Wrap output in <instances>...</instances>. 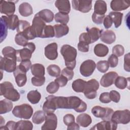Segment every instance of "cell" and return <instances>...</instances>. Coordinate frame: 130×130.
<instances>
[{
  "label": "cell",
  "instance_id": "obj_30",
  "mask_svg": "<svg viewBox=\"0 0 130 130\" xmlns=\"http://www.w3.org/2000/svg\"><path fill=\"white\" fill-rule=\"evenodd\" d=\"M13 108V103L10 100L4 99L0 101V114H5L10 112Z\"/></svg>",
  "mask_w": 130,
  "mask_h": 130
},
{
  "label": "cell",
  "instance_id": "obj_59",
  "mask_svg": "<svg viewBox=\"0 0 130 130\" xmlns=\"http://www.w3.org/2000/svg\"><path fill=\"white\" fill-rule=\"evenodd\" d=\"M78 49L80 51L87 52L89 51V45L84 42H79L78 44Z\"/></svg>",
  "mask_w": 130,
  "mask_h": 130
},
{
  "label": "cell",
  "instance_id": "obj_7",
  "mask_svg": "<svg viewBox=\"0 0 130 130\" xmlns=\"http://www.w3.org/2000/svg\"><path fill=\"white\" fill-rule=\"evenodd\" d=\"M99 88V83L95 79H92L86 82L83 91L85 96L88 99H93L97 95L96 91Z\"/></svg>",
  "mask_w": 130,
  "mask_h": 130
},
{
  "label": "cell",
  "instance_id": "obj_46",
  "mask_svg": "<svg viewBox=\"0 0 130 130\" xmlns=\"http://www.w3.org/2000/svg\"><path fill=\"white\" fill-rule=\"evenodd\" d=\"M30 26V25L29 22L25 20H21L19 21L18 26L16 28L17 31L18 33L22 32Z\"/></svg>",
  "mask_w": 130,
  "mask_h": 130
},
{
  "label": "cell",
  "instance_id": "obj_4",
  "mask_svg": "<svg viewBox=\"0 0 130 130\" xmlns=\"http://www.w3.org/2000/svg\"><path fill=\"white\" fill-rule=\"evenodd\" d=\"M12 114L16 117L28 119L33 114V109L27 104H23L15 106L12 110Z\"/></svg>",
  "mask_w": 130,
  "mask_h": 130
},
{
  "label": "cell",
  "instance_id": "obj_23",
  "mask_svg": "<svg viewBox=\"0 0 130 130\" xmlns=\"http://www.w3.org/2000/svg\"><path fill=\"white\" fill-rule=\"evenodd\" d=\"M53 27L55 32V37L57 38H61L67 35L69 31V27L66 24H57L54 25Z\"/></svg>",
  "mask_w": 130,
  "mask_h": 130
},
{
  "label": "cell",
  "instance_id": "obj_55",
  "mask_svg": "<svg viewBox=\"0 0 130 130\" xmlns=\"http://www.w3.org/2000/svg\"><path fill=\"white\" fill-rule=\"evenodd\" d=\"M68 79L62 75L57 77L54 80L59 85V87L65 86L68 83Z\"/></svg>",
  "mask_w": 130,
  "mask_h": 130
},
{
  "label": "cell",
  "instance_id": "obj_37",
  "mask_svg": "<svg viewBox=\"0 0 130 130\" xmlns=\"http://www.w3.org/2000/svg\"><path fill=\"white\" fill-rule=\"evenodd\" d=\"M46 113L44 111H37L35 112L32 117V121L33 123L39 124L45 120Z\"/></svg>",
  "mask_w": 130,
  "mask_h": 130
},
{
  "label": "cell",
  "instance_id": "obj_56",
  "mask_svg": "<svg viewBox=\"0 0 130 130\" xmlns=\"http://www.w3.org/2000/svg\"><path fill=\"white\" fill-rule=\"evenodd\" d=\"M99 100L101 102L105 104L111 102V100L109 96V93L108 92H105L101 93L99 97Z\"/></svg>",
  "mask_w": 130,
  "mask_h": 130
},
{
  "label": "cell",
  "instance_id": "obj_60",
  "mask_svg": "<svg viewBox=\"0 0 130 130\" xmlns=\"http://www.w3.org/2000/svg\"><path fill=\"white\" fill-rule=\"evenodd\" d=\"M129 57V53L125 54L124 57V69L128 72L130 71Z\"/></svg>",
  "mask_w": 130,
  "mask_h": 130
},
{
  "label": "cell",
  "instance_id": "obj_48",
  "mask_svg": "<svg viewBox=\"0 0 130 130\" xmlns=\"http://www.w3.org/2000/svg\"><path fill=\"white\" fill-rule=\"evenodd\" d=\"M124 52V47L119 44L116 45L113 47L112 53L113 54L115 55L117 57H120L122 56Z\"/></svg>",
  "mask_w": 130,
  "mask_h": 130
},
{
  "label": "cell",
  "instance_id": "obj_45",
  "mask_svg": "<svg viewBox=\"0 0 130 130\" xmlns=\"http://www.w3.org/2000/svg\"><path fill=\"white\" fill-rule=\"evenodd\" d=\"M31 81L33 85L35 86H41L45 83V77L44 76H34L31 78Z\"/></svg>",
  "mask_w": 130,
  "mask_h": 130
},
{
  "label": "cell",
  "instance_id": "obj_38",
  "mask_svg": "<svg viewBox=\"0 0 130 130\" xmlns=\"http://www.w3.org/2000/svg\"><path fill=\"white\" fill-rule=\"evenodd\" d=\"M54 19L56 22L60 23V24H67L69 21V16L67 14L59 12L55 14Z\"/></svg>",
  "mask_w": 130,
  "mask_h": 130
},
{
  "label": "cell",
  "instance_id": "obj_5",
  "mask_svg": "<svg viewBox=\"0 0 130 130\" xmlns=\"http://www.w3.org/2000/svg\"><path fill=\"white\" fill-rule=\"evenodd\" d=\"M36 49V46L32 42H28L22 49L16 50V57L17 61H22L30 60L32 53Z\"/></svg>",
  "mask_w": 130,
  "mask_h": 130
},
{
  "label": "cell",
  "instance_id": "obj_54",
  "mask_svg": "<svg viewBox=\"0 0 130 130\" xmlns=\"http://www.w3.org/2000/svg\"><path fill=\"white\" fill-rule=\"evenodd\" d=\"M109 96L111 101L114 103H118L120 99V93L116 90H111L109 93Z\"/></svg>",
  "mask_w": 130,
  "mask_h": 130
},
{
  "label": "cell",
  "instance_id": "obj_63",
  "mask_svg": "<svg viewBox=\"0 0 130 130\" xmlns=\"http://www.w3.org/2000/svg\"><path fill=\"white\" fill-rule=\"evenodd\" d=\"M0 118H1V126H2L3 125L5 124V120L3 119L2 116H0Z\"/></svg>",
  "mask_w": 130,
  "mask_h": 130
},
{
  "label": "cell",
  "instance_id": "obj_26",
  "mask_svg": "<svg viewBox=\"0 0 130 130\" xmlns=\"http://www.w3.org/2000/svg\"><path fill=\"white\" fill-rule=\"evenodd\" d=\"M36 14L45 22L47 23H49L52 21L54 16L53 13L48 9H43L39 11Z\"/></svg>",
  "mask_w": 130,
  "mask_h": 130
},
{
  "label": "cell",
  "instance_id": "obj_20",
  "mask_svg": "<svg viewBox=\"0 0 130 130\" xmlns=\"http://www.w3.org/2000/svg\"><path fill=\"white\" fill-rule=\"evenodd\" d=\"M101 40L108 44L114 43L116 40V35L114 32L111 30H102L100 35Z\"/></svg>",
  "mask_w": 130,
  "mask_h": 130
},
{
  "label": "cell",
  "instance_id": "obj_22",
  "mask_svg": "<svg viewBox=\"0 0 130 130\" xmlns=\"http://www.w3.org/2000/svg\"><path fill=\"white\" fill-rule=\"evenodd\" d=\"M55 6L59 12L68 14L71 11V5L68 0H57L55 2Z\"/></svg>",
  "mask_w": 130,
  "mask_h": 130
},
{
  "label": "cell",
  "instance_id": "obj_11",
  "mask_svg": "<svg viewBox=\"0 0 130 130\" xmlns=\"http://www.w3.org/2000/svg\"><path fill=\"white\" fill-rule=\"evenodd\" d=\"M72 4L74 10L82 13H88L92 8V1L73 0Z\"/></svg>",
  "mask_w": 130,
  "mask_h": 130
},
{
  "label": "cell",
  "instance_id": "obj_35",
  "mask_svg": "<svg viewBox=\"0 0 130 130\" xmlns=\"http://www.w3.org/2000/svg\"><path fill=\"white\" fill-rule=\"evenodd\" d=\"M2 52L4 57L17 60L16 50L14 48L11 46H6L3 49Z\"/></svg>",
  "mask_w": 130,
  "mask_h": 130
},
{
  "label": "cell",
  "instance_id": "obj_51",
  "mask_svg": "<svg viewBox=\"0 0 130 130\" xmlns=\"http://www.w3.org/2000/svg\"><path fill=\"white\" fill-rule=\"evenodd\" d=\"M61 75L66 77L68 80H71L73 78L74 72L73 70L68 68H65L61 71Z\"/></svg>",
  "mask_w": 130,
  "mask_h": 130
},
{
  "label": "cell",
  "instance_id": "obj_28",
  "mask_svg": "<svg viewBox=\"0 0 130 130\" xmlns=\"http://www.w3.org/2000/svg\"><path fill=\"white\" fill-rule=\"evenodd\" d=\"M31 72L32 75L37 77L44 76L45 74V67L41 63H35L31 65L30 68Z\"/></svg>",
  "mask_w": 130,
  "mask_h": 130
},
{
  "label": "cell",
  "instance_id": "obj_9",
  "mask_svg": "<svg viewBox=\"0 0 130 130\" xmlns=\"http://www.w3.org/2000/svg\"><path fill=\"white\" fill-rule=\"evenodd\" d=\"M113 112V109L110 108L99 106H94L91 109V113L95 117L100 118L103 120H110Z\"/></svg>",
  "mask_w": 130,
  "mask_h": 130
},
{
  "label": "cell",
  "instance_id": "obj_53",
  "mask_svg": "<svg viewBox=\"0 0 130 130\" xmlns=\"http://www.w3.org/2000/svg\"><path fill=\"white\" fill-rule=\"evenodd\" d=\"M16 122L14 121H9L5 125L1 126V130H16Z\"/></svg>",
  "mask_w": 130,
  "mask_h": 130
},
{
  "label": "cell",
  "instance_id": "obj_47",
  "mask_svg": "<svg viewBox=\"0 0 130 130\" xmlns=\"http://www.w3.org/2000/svg\"><path fill=\"white\" fill-rule=\"evenodd\" d=\"M59 88V85L55 81L50 82L46 87L47 91L51 94H53L57 92Z\"/></svg>",
  "mask_w": 130,
  "mask_h": 130
},
{
  "label": "cell",
  "instance_id": "obj_17",
  "mask_svg": "<svg viewBox=\"0 0 130 130\" xmlns=\"http://www.w3.org/2000/svg\"><path fill=\"white\" fill-rule=\"evenodd\" d=\"M117 124L110 120H104L94 125L91 129L98 130H115L117 129Z\"/></svg>",
  "mask_w": 130,
  "mask_h": 130
},
{
  "label": "cell",
  "instance_id": "obj_14",
  "mask_svg": "<svg viewBox=\"0 0 130 130\" xmlns=\"http://www.w3.org/2000/svg\"><path fill=\"white\" fill-rule=\"evenodd\" d=\"M0 11L2 14H5L7 16L14 15L15 11V5L12 1H1Z\"/></svg>",
  "mask_w": 130,
  "mask_h": 130
},
{
  "label": "cell",
  "instance_id": "obj_16",
  "mask_svg": "<svg viewBox=\"0 0 130 130\" xmlns=\"http://www.w3.org/2000/svg\"><path fill=\"white\" fill-rule=\"evenodd\" d=\"M58 46L57 43L54 42L47 45L44 49L45 56L49 60H55L58 56Z\"/></svg>",
  "mask_w": 130,
  "mask_h": 130
},
{
  "label": "cell",
  "instance_id": "obj_2",
  "mask_svg": "<svg viewBox=\"0 0 130 130\" xmlns=\"http://www.w3.org/2000/svg\"><path fill=\"white\" fill-rule=\"evenodd\" d=\"M60 53L64 60L67 68L73 70L76 64L77 50L69 45H63L60 49Z\"/></svg>",
  "mask_w": 130,
  "mask_h": 130
},
{
  "label": "cell",
  "instance_id": "obj_24",
  "mask_svg": "<svg viewBox=\"0 0 130 130\" xmlns=\"http://www.w3.org/2000/svg\"><path fill=\"white\" fill-rule=\"evenodd\" d=\"M77 123L82 127H86L92 122L91 116L87 114L83 113L79 114L76 118Z\"/></svg>",
  "mask_w": 130,
  "mask_h": 130
},
{
  "label": "cell",
  "instance_id": "obj_31",
  "mask_svg": "<svg viewBox=\"0 0 130 130\" xmlns=\"http://www.w3.org/2000/svg\"><path fill=\"white\" fill-rule=\"evenodd\" d=\"M87 32L89 35L91 39V43H93L98 41L101 35V30L95 27H92L91 28H87Z\"/></svg>",
  "mask_w": 130,
  "mask_h": 130
},
{
  "label": "cell",
  "instance_id": "obj_62",
  "mask_svg": "<svg viewBox=\"0 0 130 130\" xmlns=\"http://www.w3.org/2000/svg\"><path fill=\"white\" fill-rule=\"evenodd\" d=\"M79 129H80L79 125L77 123H75V122L68 125V127H67L68 130H73V129L79 130Z\"/></svg>",
  "mask_w": 130,
  "mask_h": 130
},
{
  "label": "cell",
  "instance_id": "obj_39",
  "mask_svg": "<svg viewBox=\"0 0 130 130\" xmlns=\"http://www.w3.org/2000/svg\"><path fill=\"white\" fill-rule=\"evenodd\" d=\"M47 71L50 76L54 77H58L61 73L60 68L54 64H52L48 66Z\"/></svg>",
  "mask_w": 130,
  "mask_h": 130
},
{
  "label": "cell",
  "instance_id": "obj_40",
  "mask_svg": "<svg viewBox=\"0 0 130 130\" xmlns=\"http://www.w3.org/2000/svg\"><path fill=\"white\" fill-rule=\"evenodd\" d=\"M127 79L122 76H118L115 81L114 84L115 86L120 89H123L125 88L127 85Z\"/></svg>",
  "mask_w": 130,
  "mask_h": 130
},
{
  "label": "cell",
  "instance_id": "obj_6",
  "mask_svg": "<svg viewBox=\"0 0 130 130\" xmlns=\"http://www.w3.org/2000/svg\"><path fill=\"white\" fill-rule=\"evenodd\" d=\"M46 25L45 22L36 14L32 21V25L30 26L31 32L34 39L41 38Z\"/></svg>",
  "mask_w": 130,
  "mask_h": 130
},
{
  "label": "cell",
  "instance_id": "obj_36",
  "mask_svg": "<svg viewBox=\"0 0 130 130\" xmlns=\"http://www.w3.org/2000/svg\"><path fill=\"white\" fill-rule=\"evenodd\" d=\"M33 128V125L31 121L21 120L16 122V130H31Z\"/></svg>",
  "mask_w": 130,
  "mask_h": 130
},
{
  "label": "cell",
  "instance_id": "obj_42",
  "mask_svg": "<svg viewBox=\"0 0 130 130\" xmlns=\"http://www.w3.org/2000/svg\"><path fill=\"white\" fill-rule=\"evenodd\" d=\"M15 42L17 45L23 47H25L28 43L27 38L21 33H17L16 35Z\"/></svg>",
  "mask_w": 130,
  "mask_h": 130
},
{
  "label": "cell",
  "instance_id": "obj_19",
  "mask_svg": "<svg viewBox=\"0 0 130 130\" xmlns=\"http://www.w3.org/2000/svg\"><path fill=\"white\" fill-rule=\"evenodd\" d=\"M129 6L130 2L129 1L113 0L110 3L111 9L115 12L125 10L127 9Z\"/></svg>",
  "mask_w": 130,
  "mask_h": 130
},
{
  "label": "cell",
  "instance_id": "obj_32",
  "mask_svg": "<svg viewBox=\"0 0 130 130\" xmlns=\"http://www.w3.org/2000/svg\"><path fill=\"white\" fill-rule=\"evenodd\" d=\"M109 15L111 17L112 22L114 24L115 27L118 28L119 27L121 24L122 17H123V13L119 12H111Z\"/></svg>",
  "mask_w": 130,
  "mask_h": 130
},
{
  "label": "cell",
  "instance_id": "obj_29",
  "mask_svg": "<svg viewBox=\"0 0 130 130\" xmlns=\"http://www.w3.org/2000/svg\"><path fill=\"white\" fill-rule=\"evenodd\" d=\"M109 52L108 47L103 44H98L94 47V53L98 57H105Z\"/></svg>",
  "mask_w": 130,
  "mask_h": 130
},
{
  "label": "cell",
  "instance_id": "obj_44",
  "mask_svg": "<svg viewBox=\"0 0 130 130\" xmlns=\"http://www.w3.org/2000/svg\"><path fill=\"white\" fill-rule=\"evenodd\" d=\"M31 66V62L30 60L22 61L20 62L17 67L21 71L26 73L30 69Z\"/></svg>",
  "mask_w": 130,
  "mask_h": 130
},
{
  "label": "cell",
  "instance_id": "obj_8",
  "mask_svg": "<svg viewBox=\"0 0 130 130\" xmlns=\"http://www.w3.org/2000/svg\"><path fill=\"white\" fill-rule=\"evenodd\" d=\"M111 120L116 124H127L130 121V111L125 109L113 112Z\"/></svg>",
  "mask_w": 130,
  "mask_h": 130
},
{
  "label": "cell",
  "instance_id": "obj_13",
  "mask_svg": "<svg viewBox=\"0 0 130 130\" xmlns=\"http://www.w3.org/2000/svg\"><path fill=\"white\" fill-rule=\"evenodd\" d=\"M57 118L53 113H47L45 122L41 127L42 130H55L57 127Z\"/></svg>",
  "mask_w": 130,
  "mask_h": 130
},
{
  "label": "cell",
  "instance_id": "obj_10",
  "mask_svg": "<svg viewBox=\"0 0 130 130\" xmlns=\"http://www.w3.org/2000/svg\"><path fill=\"white\" fill-rule=\"evenodd\" d=\"M96 64L91 59H87L84 61L80 67V72L84 77L91 76L95 70Z\"/></svg>",
  "mask_w": 130,
  "mask_h": 130
},
{
  "label": "cell",
  "instance_id": "obj_18",
  "mask_svg": "<svg viewBox=\"0 0 130 130\" xmlns=\"http://www.w3.org/2000/svg\"><path fill=\"white\" fill-rule=\"evenodd\" d=\"M1 18L5 21L8 28L13 30L17 28L20 21L18 19V16L16 15L2 16Z\"/></svg>",
  "mask_w": 130,
  "mask_h": 130
},
{
  "label": "cell",
  "instance_id": "obj_58",
  "mask_svg": "<svg viewBox=\"0 0 130 130\" xmlns=\"http://www.w3.org/2000/svg\"><path fill=\"white\" fill-rule=\"evenodd\" d=\"M63 120L64 123L68 126L75 122V117L71 114H67L64 116Z\"/></svg>",
  "mask_w": 130,
  "mask_h": 130
},
{
  "label": "cell",
  "instance_id": "obj_21",
  "mask_svg": "<svg viewBox=\"0 0 130 130\" xmlns=\"http://www.w3.org/2000/svg\"><path fill=\"white\" fill-rule=\"evenodd\" d=\"M14 76L18 86L22 87L26 84L27 81L26 73L20 70L17 67L14 72Z\"/></svg>",
  "mask_w": 130,
  "mask_h": 130
},
{
  "label": "cell",
  "instance_id": "obj_33",
  "mask_svg": "<svg viewBox=\"0 0 130 130\" xmlns=\"http://www.w3.org/2000/svg\"><path fill=\"white\" fill-rule=\"evenodd\" d=\"M27 99L30 103L36 104L39 102L41 99V95L37 90H31L28 92Z\"/></svg>",
  "mask_w": 130,
  "mask_h": 130
},
{
  "label": "cell",
  "instance_id": "obj_43",
  "mask_svg": "<svg viewBox=\"0 0 130 130\" xmlns=\"http://www.w3.org/2000/svg\"><path fill=\"white\" fill-rule=\"evenodd\" d=\"M97 70L102 73H106L109 69V66L107 61L100 60L96 64Z\"/></svg>",
  "mask_w": 130,
  "mask_h": 130
},
{
  "label": "cell",
  "instance_id": "obj_49",
  "mask_svg": "<svg viewBox=\"0 0 130 130\" xmlns=\"http://www.w3.org/2000/svg\"><path fill=\"white\" fill-rule=\"evenodd\" d=\"M1 42H2L5 40L7 35V26L5 21L1 18Z\"/></svg>",
  "mask_w": 130,
  "mask_h": 130
},
{
  "label": "cell",
  "instance_id": "obj_25",
  "mask_svg": "<svg viewBox=\"0 0 130 130\" xmlns=\"http://www.w3.org/2000/svg\"><path fill=\"white\" fill-rule=\"evenodd\" d=\"M107 10V4L104 1L98 0L95 1L94 6V13L103 15H105Z\"/></svg>",
  "mask_w": 130,
  "mask_h": 130
},
{
  "label": "cell",
  "instance_id": "obj_41",
  "mask_svg": "<svg viewBox=\"0 0 130 130\" xmlns=\"http://www.w3.org/2000/svg\"><path fill=\"white\" fill-rule=\"evenodd\" d=\"M55 36V32L54 27L50 25H46L42 35V38H52Z\"/></svg>",
  "mask_w": 130,
  "mask_h": 130
},
{
  "label": "cell",
  "instance_id": "obj_50",
  "mask_svg": "<svg viewBox=\"0 0 130 130\" xmlns=\"http://www.w3.org/2000/svg\"><path fill=\"white\" fill-rule=\"evenodd\" d=\"M107 61L111 68H115L118 64V58L115 55L112 54L109 57Z\"/></svg>",
  "mask_w": 130,
  "mask_h": 130
},
{
  "label": "cell",
  "instance_id": "obj_27",
  "mask_svg": "<svg viewBox=\"0 0 130 130\" xmlns=\"http://www.w3.org/2000/svg\"><path fill=\"white\" fill-rule=\"evenodd\" d=\"M20 14L23 17H27L33 13L32 8L31 5L26 2L21 4L18 8Z\"/></svg>",
  "mask_w": 130,
  "mask_h": 130
},
{
  "label": "cell",
  "instance_id": "obj_3",
  "mask_svg": "<svg viewBox=\"0 0 130 130\" xmlns=\"http://www.w3.org/2000/svg\"><path fill=\"white\" fill-rule=\"evenodd\" d=\"M0 95L12 102H16L20 99V95L18 91L15 89L13 84L8 81L0 84Z\"/></svg>",
  "mask_w": 130,
  "mask_h": 130
},
{
  "label": "cell",
  "instance_id": "obj_57",
  "mask_svg": "<svg viewBox=\"0 0 130 130\" xmlns=\"http://www.w3.org/2000/svg\"><path fill=\"white\" fill-rule=\"evenodd\" d=\"M79 42H84L85 43L88 44V45L91 43L90 37L87 32L82 33L79 36Z\"/></svg>",
  "mask_w": 130,
  "mask_h": 130
},
{
  "label": "cell",
  "instance_id": "obj_12",
  "mask_svg": "<svg viewBox=\"0 0 130 130\" xmlns=\"http://www.w3.org/2000/svg\"><path fill=\"white\" fill-rule=\"evenodd\" d=\"M16 60L0 56V69L7 72H14L17 68Z\"/></svg>",
  "mask_w": 130,
  "mask_h": 130
},
{
  "label": "cell",
  "instance_id": "obj_34",
  "mask_svg": "<svg viewBox=\"0 0 130 130\" xmlns=\"http://www.w3.org/2000/svg\"><path fill=\"white\" fill-rule=\"evenodd\" d=\"M86 82L81 79L75 80L73 82L72 84L73 89L76 92H83Z\"/></svg>",
  "mask_w": 130,
  "mask_h": 130
},
{
  "label": "cell",
  "instance_id": "obj_61",
  "mask_svg": "<svg viewBox=\"0 0 130 130\" xmlns=\"http://www.w3.org/2000/svg\"><path fill=\"white\" fill-rule=\"evenodd\" d=\"M112 23H113V22L110 16L109 15L106 16L103 20V24L105 28L107 29L109 28L110 27H111Z\"/></svg>",
  "mask_w": 130,
  "mask_h": 130
},
{
  "label": "cell",
  "instance_id": "obj_52",
  "mask_svg": "<svg viewBox=\"0 0 130 130\" xmlns=\"http://www.w3.org/2000/svg\"><path fill=\"white\" fill-rule=\"evenodd\" d=\"M105 17V15H98L95 13H93L92 15V21L95 24H101L103 22V20Z\"/></svg>",
  "mask_w": 130,
  "mask_h": 130
},
{
  "label": "cell",
  "instance_id": "obj_1",
  "mask_svg": "<svg viewBox=\"0 0 130 130\" xmlns=\"http://www.w3.org/2000/svg\"><path fill=\"white\" fill-rule=\"evenodd\" d=\"M56 109H68V97L49 95L46 98L43 110L47 114L53 113Z\"/></svg>",
  "mask_w": 130,
  "mask_h": 130
},
{
  "label": "cell",
  "instance_id": "obj_15",
  "mask_svg": "<svg viewBox=\"0 0 130 130\" xmlns=\"http://www.w3.org/2000/svg\"><path fill=\"white\" fill-rule=\"evenodd\" d=\"M116 72L111 71L105 74L100 80V84L104 87H108L112 85L118 77Z\"/></svg>",
  "mask_w": 130,
  "mask_h": 130
}]
</instances>
